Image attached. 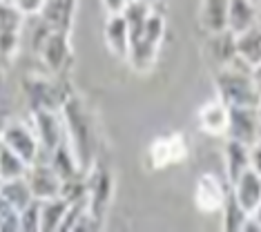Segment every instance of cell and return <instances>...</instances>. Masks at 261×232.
Wrapping results in <instances>:
<instances>
[{
    "mask_svg": "<svg viewBox=\"0 0 261 232\" xmlns=\"http://www.w3.org/2000/svg\"><path fill=\"white\" fill-rule=\"evenodd\" d=\"M228 139L241 141L246 145L259 141V110L252 107H230Z\"/></svg>",
    "mask_w": 261,
    "mask_h": 232,
    "instance_id": "cell-11",
    "label": "cell"
},
{
    "mask_svg": "<svg viewBox=\"0 0 261 232\" xmlns=\"http://www.w3.org/2000/svg\"><path fill=\"white\" fill-rule=\"evenodd\" d=\"M63 127H65V141L74 150L76 159L81 161V165H85V159L92 152V134H90V123H87L85 110L74 96L65 100L63 110Z\"/></svg>",
    "mask_w": 261,
    "mask_h": 232,
    "instance_id": "cell-2",
    "label": "cell"
},
{
    "mask_svg": "<svg viewBox=\"0 0 261 232\" xmlns=\"http://www.w3.org/2000/svg\"><path fill=\"white\" fill-rule=\"evenodd\" d=\"M51 163V168L58 172V176L63 178V181H67V178H74V176H81L83 174V165L81 161L76 159L74 150L67 145V141H63L61 145L56 147L54 152L49 154V159H47Z\"/></svg>",
    "mask_w": 261,
    "mask_h": 232,
    "instance_id": "cell-22",
    "label": "cell"
},
{
    "mask_svg": "<svg viewBox=\"0 0 261 232\" xmlns=\"http://www.w3.org/2000/svg\"><path fill=\"white\" fill-rule=\"evenodd\" d=\"M34 132H36L40 143V154L49 157L65 141L63 116H58V112L51 110H36L34 112Z\"/></svg>",
    "mask_w": 261,
    "mask_h": 232,
    "instance_id": "cell-10",
    "label": "cell"
},
{
    "mask_svg": "<svg viewBox=\"0 0 261 232\" xmlns=\"http://www.w3.org/2000/svg\"><path fill=\"white\" fill-rule=\"evenodd\" d=\"M228 5L230 0H201L199 22L207 36L228 29Z\"/></svg>",
    "mask_w": 261,
    "mask_h": 232,
    "instance_id": "cell-18",
    "label": "cell"
},
{
    "mask_svg": "<svg viewBox=\"0 0 261 232\" xmlns=\"http://www.w3.org/2000/svg\"><path fill=\"white\" fill-rule=\"evenodd\" d=\"M112 190H114L112 174L103 168H96L87 181V203H90V212L96 219H103V212L112 199Z\"/></svg>",
    "mask_w": 261,
    "mask_h": 232,
    "instance_id": "cell-14",
    "label": "cell"
},
{
    "mask_svg": "<svg viewBox=\"0 0 261 232\" xmlns=\"http://www.w3.org/2000/svg\"><path fill=\"white\" fill-rule=\"evenodd\" d=\"M100 3L105 5V9H108L110 14H121V11H125L129 0H100Z\"/></svg>",
    "mask_w": 261,
    "mask_h": 232,
    "instance_id": "cell-31",
    "label": "cell"
},
{
    "mask_svg": "<svg viewBox=\"0 0 261 232\" xmlns=\"http://www.w3.org/2000/svg\"><path fill=\"white\" fill-rule=\"evenodd\" d=\"M228 190L223 181L215 174H201L197 186H194V205L203 214H217L223 210L225 199H228Z\"/></svg>",
    "mask_w": 261,
    "mask_h": 232,
    "instance_id": "cell-9",
    "label": "cell"
},
{
    "mask_svg": "<svg viewBox=\"0 0 261 232\" xmlns=\"http://www.w3.org/2000/svg\"><path fill=\"white\" fill-rule=\"evenodd\" d=\"M105 45L110 51L118 58H129V47H132V38H129V25L125 14H110L105 20Z\"/></svg>",
    "mask_w": 261,
    "mask_h": 232,
    "instance_id": "cell-16",
    "label": "cell"
},
{
    "mask_svg": "<svg viewBox=\"0 0 261 232\" xmlns=\"http://www.w3.org/2000/svg\"><path fill=\"white\" fill-rule=\"evenodd\" d=\"M22 16L11 0H0V58H11L18 51Z\"/></svg>",
    "mask_w": 261,
    "mask_h": 232,
    "instance_id": "cell-8",
    "label": "cell"
},
{
    "mask_svg": "<svg viewBox=\"0 0 261 232\" xmlns=\"http://www.w3.org/2000/svg\"><path fill=\"white\" fill-rule=\"evenodd\" d=\"M0 141H3V145H7L11 152L18 154L27 165L36 163L40 159L38 136L34 132V127H29L25 123H7L3 127V132H0Z\"/></svg>",
    "mask_w": 261,
    "mask_h": 232,
    "instance_id": "cell-5",
    "label": "cell"
},
{
    "mask_svg": "<svg viewBox=\"0 0 261 232\" xmlns=\"http://www.w3.org/2000/svg\"><path fill=\"white\" fill-rule=\"evenodd\" d=\"M20 230H40V201L34 199L25 210H20Z\"/></svg>",
    "mask_w": 261,
    "mask_h": 232,
    "instance_id": "cell-29",
    "label": "cell"
},
{
    "mask_svg": "<svg viewBox=\"0 0 261 232\" xmlns=\"http://www.w3.org/2000/svg\"><path fill=\"white\" fill-rule=\"evenodd\" d=\"M0 194L9 201L16 210H25V208L34 201V194H32V188H29L27 178L20 176V178H9V181H0Z\"/></svg>",
    "mask_w": 261,
    "mask_h": 232,
    "instance_id": "cell-24",
    "label": "cell"
},
{
    "mask_svg": "<svg viewBox=\"0 0 261 232\" xmlns=\"http://www.w3.org/2000/svg\"><path fill=\"white\" fill-rule=\"evenodd\" d=\"M199 127L210 136H225L228 134V123H230V107L221 98L207 100L199 110Z\"/></svg>",
    "mask_w": 261,
    "mask_h": 232,
    "instance_id": "cell-17",
    "label": "cell"
},
{
    "mask_svg": "<svg viewBox=\"0 0 261 232\" xmlns=\"http://www.w3.org/2000/svg\"><path fill=\"white\" fill-rule=\"evenodd\" d=\"M237 61L246 69L261 65V29L252 27L237 36Z\"/></svg>",
    "mask_w": 261,
    "mask_h": 232,
    "instance_id": "cell-21",
    "label": "cell"
},
{
    "mask_svg": "<svg viewBox=\"0 0 261 232\" xmlns=\"http://www.w3.org/2000/svg\"><path fill=\"white\" fill-rule=\"evenodd\" d=\"M143 3H147L152 7V5H156V3H161V0H143Z\"/></svg>",
    "mask_w": 261,
    "mask_h": 232,
    "instance_id": "cell-34",
    "label": "cell"
},
{
    "mask_svg": "<svg viewBox=\"0 0 261 232\" xmlns=\"http://www.w3.org/2000/svg\"><path fill=\"white\" fill-rule=\"evenodd\" d=\"M188 159V143L186 136L179 132H168L156 136L147 147V161L154 170H163L170 165L183 163Z\"/></svg>",
    "mask_w": 261,
    "mask_h": 232,
    "instance_id": "cell-4",
    "label": "cell"
},
{
    "mask_svg": "<svg viewBox=\"0 0 261 232\" xmlns=\"http://www.w3.org/2000/svg\"><path fill=\"white\" fill-rule=\"evenodd\" d=\"M27 168L29 165L18 157V154L11 152L7 145H0V181H9V178L25 176Z\"/></svg>",
    "mask_w": 261,
    "mask_h": 232,
    "instance_id": "cell-26",
    "label": "cell"
},
{
    "mask_svg": "<svg viewBox=\"0 0 261 232\" xmlns=\"http://www.w3.org/2000/svg\"><path fill=\"white\" fill-rule=\"evenodd\" d=\"M230 192L243 210L254 214L261 203V176L252 168H248L234 183H230Z\"/></svg>",
    "mask_w": 261,
    "mask_h": 232,
    "instance_id": "cell-15",
    "label": "cell"
},
{
    "mask_svg": "<svg viewBox=\"0 0 261 232\" xmlns=\"http://www.w3.org/2000/svg\"><path fill=\"white\" fill-rule=\"evenodd\" d=\"M0 145H3V143H0Z\"/></svg>",
    "mask_w": 261,
    "mask_h": 232,
    "instance_id": "cell-35",
    "label": "cell"
},
{
    "mask_svg": "<svg viewBox=\"0 0 261 232\" xmlns=\"http://www.w3.org/2000/svg\"><path fill=\"white\" fill-rule=\"evenodd\" d=\"M25 94L29 100L32 112L36 110H51V112H61L65 100L72 94L61 92V87L56 83L47 81V79H29L25 83Z\"/></svg>",
    "mask_w": 261,
    "mask_h": 232,
    "instance_id": "cell-7",
    "label": "cell"
},
{
    "mask_svg": "<svg viewBox=\"0 0 261 232\" xmlns=\"http://www.w3.org/2000/svg\"><path fill=\"white\" fill-rule=\"evenodd\" d=\"M221 214H223V230H243V223H246V219L250 217V214L237 203L232 192H230L228 199H225V205H223Z\"/></svg>",
    "mask_w": 261,
    "mask_h": 232,
    "instance_id": "cell-27",
    "label": "cell"
},
{
    "mask_svg": "<svg viewBox=\"0 0 261 232\" xmlns=\"http://www.w3.org/2000/svg\"><path fill=\"white\" fill-rule=\"evenodd\" d=\"M25 178L36 201H47V199H54V196H61L63 178L58 176V172L51 168V163L47 159H38L36 163L29 165Z\"/></svg>",
    "mask_w": 261,
    "mask_h": 232,
    "instance_id": "cell-6",
    "label": "cell"
},
{
    "mask_svg": "<svg viewBox=\"0 0 261 232\" xmlns=\"http://www.w3.org/2000/svg\"><path fill=\"white\" fill-rule=\"evenodd\" d=\"M67 208L69 201L63 199V196L40 201V230H61Z\"/></svg>",
    "mask_w": 261,
    "mask_h": 232,
    "instance_id": "cell-25",
    "label": "cell"
},
{
    "mask_svg": "<svg viewBox=\"0 0 261 232\" xmlns=\"http://www.w3.org/2000/svg\"><path fill=\"white\" fill-rule=\"evenodd\" d=\"M250 168L261 176V139L250 145Z\"/></svg>",
    "mask_w": 261,
    "mask_h": 232,
    "instance_id": "cell-30",
    "label": "cell"
},
{
    "mask_svg": "<svg viewBox=\"0 0 261 232\" xmlns=\"http://www.w3.org/2000/svg\"><path fill=\"white\" fill-rule=\"evenodd\" d=\"M40 58L47 65L49 71H63L72 56V45H69V34L67 32H49L45 43L40 45Z\"/></svg>",
    "mask_w": 261,
    "mask_h": 232,
    "instance_id": "cell-13",
    "label": "cell"
},
{
    "mask_svg": "<svg viewBox=\"0 0 261 232\" xmlns=\"http://www.w3.org/2000/svg\"><path fill=\"white\" fill-rule=\"evenodd\" d=\"M257 27V7L252 0H230L228 5V32L239 36Z\"/></svg>",
    "mask_w": 261,
    "mask_h": 232,
    "instance_id": "cell-20",
    "label": "cell"
},
{
    "mask_svg": "<svg viewBox=\"0 0 261 232\" xmlns=\"http://www.w3.org/2000/svg\"><path fill=\"white\" fill-rule=\"evenodd\" d=\"M165 34V20L163 16L152 14L147 16V22L136 38L132 40V47H129V61H132L134 69H150L154 61H156V51L159 45H161V38Z\"/></svg>",
    "mask_w": 261,
    "mask_h": 232,
    "instance_id": "cell-3",
    "label": "cell"
},
{
    "mask_svg": "<svg viewBox=\"0 0 261 232\" xmlns=\"http://www.w3.org/2000/svg\"><path fill=\"white\" fill-rule=\"evenodd\" d=\"M0 230H20V212L0 194Z\"/></svg>",
    "mask_w": 261,
    "mask_h": 232,
    "instance_id": "cell-28",
    "label": "cell"
},
{
    "mask_svg": "<svg viewBox=\"0 0 261 232\" xmlns=\"http://www.w3.org/2000/svg\"><path fill=\"white\" fill-rule=\"evenodd\" d=\"M79 0H45L38 9V20L45 22L51 32H72V22Z\"/></svg>",
    "mask_w": 261,
    "mask_h": 232,
    "instance_id": "cell-12",
    "label": "cell"
},
{
    "mask_svg": "<svg viewBox=\"0 0 261 232\" xmlns=\"http://www.w3.org/2000/svg\"><path fill=\"white\" fill-rule=\"evenodd\" d=\"M250 74H252L254 87H257V92H259V96H261V65H257V67H252V69H250Z\"/></svg>",
    "mask_w": 261,
    "mask_h": 232,
    "instance_id": "cell-32",
    "label": "cell"
},
{
    "mask_svg": "<svg viewBox=\"0 0 261 232\" xmlns=\"http://www.w3.org/2000/svg\"><path fill=\"white\" fill-rule=\"evenodd\" d=\"M223 157H225V174H228L230 183H234L243 172L250 168V145H246L241 141L228 139Z\"/></svg>",
    "mask_w": 261,
    "mask_h": 232,
    "instance_id": "cell-19",
    "label": "cell"
},
{
    "mask_svg": "<svg viewBox=\"0 0 261 232\" xmlns=\"http://www.w3.org/2000/svg\"><path fill=\"white\" fill-rule=\"evenodd\" d=\"M254 219H257L259 225H261V203H259V208H257V212H254Z\"/></svg>",
    "mask_w": 261,
    "mask_h": 232,
    "instance_id": "cell-33",
    "label": "cell"
},
{
    "mask_svg": "<svg viewBox=\"0 0 261 232\" xmlns=\"http://www.w3.org/2000/svg\"><path fill=\"white\" fill-rule=\"evenodd\" d=\"M217 92H219V98L228 107L261 110V96L257 87H254L250 69L243 71V69H237L234 65L221 67L217 74Z\"/></svg>",
    "mask_w": 261,
    "mask_h": 232,
    "instance_id": "cell-1",
    "label": "cell"
},
{
    "mask_svg": "<svg viewBox=\"0 0 261 232\" xmlns=\"http://www.w3.org/2000/svg\"><path fill=\"white\" fill-rule=\"evenodd\" d=\"M210 51L221 67H230L237 61V36L232 32H219L210 36Z\"/></svg>",
    "mask_w": 261,
    "mask_h": 232,
    "instance_id": "cell-23",
    "label": "cell"
}]
</instances>
